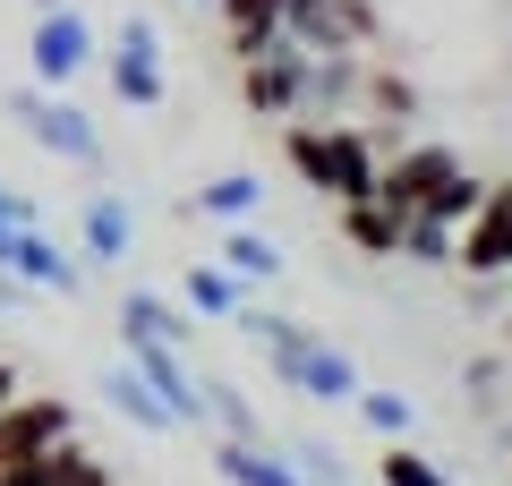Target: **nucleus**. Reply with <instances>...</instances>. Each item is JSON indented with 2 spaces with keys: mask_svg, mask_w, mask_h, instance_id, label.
<instances>
[{
  "mask_svg": "<svg viewBox=\"0 0 512 486\" xmlns=\"http://www.w3.org/2000/svg\"><path fill=\"white\" fill-rule=\"evenodd\" d=\"M239 333H248V342L256 350H265V367H274V376L282 384H291V393L299 401H325V410H350V401H359V359H350V350L342 342H325V333H308V324H299V316H274V307H239Z\"/></svg>",
  "mask_w": 512,
  "mask_h": 486,
  "instance_id": "f257e3e1",
  "label": "nucleus"
},
{
  "mask_svg": "<svg viewBox=\"0 0 512 486\" xmlns=\"http://www.w3.org/2000/svg\"><path fill=\"white\" fill-rule=\"evenodd\" d=\"M282 154H291V171L316 188V197L367 205V197H376V180H384V154H393V145H384L367 120H342V128L291 120V128H282Z\"/></svg>",
  "mask_w": 512,
  "mask_h": 486,
  "instance_id": "f03ea898",
  "label": "nucleus"
},
{
  "mask_svg": "<svg viewBox=\"0 0 512 486\" xmlns=\"http://www.w3.org/2000/svg\"><path fill=\"white\" fill-rule=\"evenodd\" d=\"M9 120L26 128V137L43 145V154H60V162H77V171H103V128H94V111H77L69 94H43V86H18L9 94Z\"/></svg>",
  "mask_w": 512,
  "mask_h": 486,
  "instance_id": "7ed1b4c3",
  "label": "nucleus"
},
{
  "mask_svg": "<svg viewBox=\"0 0 512 486\" xmlns=\"http://www.w3.org/2000/svg\"><path fill=\"white\" fill-rule=\"evenodd\" d=\"M94 60H103V43H94V26L77 18V9H52V18H35V35H26V86L43 94H69L77 77H94Z\"/></svg>",
  "mask_w": 512,
  "mask_h": 486,
  "instance_id": "20e7f679",
  "label": "nucleus"
},
{
  "mask_svg": "<svg viewBox=\"0 0 512 486\" xmlns=\"http://www.w3.org/2000/svg\"><path fill=\"white\" fill-rule=\"evenodd\" d=\"M103 77H111V94H120L128 111H154L163 103V35H154V18H137L128 9L120 26H111V52H103Z\"/></svg>",
  "mask_w": 512,
  "mask_h": 486,
  "instance_id": "39448f33",
  "label": "nucleus"
},
{
  "mask_svg": "<svg viewBox=\"0 0 512 486\" xmlns=\"http://www.w3.org/2000/svg\"><path fill=\"white\" fill-rule=\"evenodd\" d=\"M282 43H299V52H367L376 43V9L367 0H291L282 9Z\"/></svg>",
  "mask_w": 512,
  "mask_h": 486,
  "instance_id": "423d86ee",
  "label": "nucleus"
},
{
  "mask_svg": "<svg viewBox=\"0 0 512 486\" xmlns=\"http://www.w3.org/2000/svg\"><path fill=\"white\" fill-rule=\"evenodd\" d=\"M453 180H461L453 145H436V137H427V145H393V154H384V180H376V205H393V214L410 222L436 188H453Z\"/></svg>",
  "mask_w": 512,
  "mask_h": 486,
  "instance_id": "0eeeda50",
  "label": "nucleus"
},
{
  "mask_svg": "<svg viewBox=\"0 0 512 486\" xmlns=\"http://www.w3.org/2000/svg\"><path fill=\"white\" fill-rule=\"evenodd\" d=\"M299 94H308V52L299 43H274V52L239 60V103L256 111V120H299Z\"/></svg>",
  "mask_w": 512,
  "mask_h": 486,
  "instance_id": "6e6552de",
  "label": "nucleus"
},
{
  "mask_svg": "<svg viewBox=\"0 0 512 486\" xmlns=\"http://www.w3.org/2000/svg\"><path fill=\"white\" fill-rule=\"evenodd\" d=\"M453 265L470 273V282H495V273H512V180L478 197V214L461 222V239H453Z\"/></svg>",
  "mask_w": 512,
  "mask_h": 486,
  "instance_id": "1a4fd4ad",
  "label": "nucleus"
},
{
  "mask_svg": "<svg viewBox=\"0 0 512 486\" xmlns=\"http://www.w3.org/2000/svg\"><path fill=\"white\" fill-rule=\"evenodd\" d=\"M0 273H18L26 290H60V299H77V290H86V265H77L60 239H43V231H9V222H0Z\"/></svg>",
  "mask_w": 512,
  "mask_h": 486,
  "instance_id": "9d476101",
  "label": "nucleus"
},
{
  "mask_svg": "<svg viewBox=\"0 0 512 486\" xmlns=\"http://www.w3.org/2000/svg\"><path fill=\"white\" fill-rule=\"evenodd\" d=\"M359 77H367V52H316L308 60V94H299V120L308 128L359 120Z\"/></svg>",
  "mask_w": 512,
  "mask_h": 486,
  "instance_id": "9b49d317",
  "label": "nucleus"
},
{
  "mask_svg": "<svg viewBox=\"0 0 512 486\" xmlns=\"http://www.w3.org/2000/svg\"><path fill=\"white\" fill-rule=\"evenodd\" d=\"M69 444V401H9L0 410V469H26Z\"/></svg>",
  "mask_w": 512,
  "mask_h": 486,
  "instance_id": "f8f14e48",
  "label": "nucleus"
},
{
  "mask_svg": "<svg viewBox=\"0 0 512 486\" xmlns=\"http://www.w3.org/2000/svg\"><path fill=\"white\" fill-rule=\"evenodd\" d=\"M128 367H137V384H146V393L163 401V410L180 418V427H188V418H205V401H197V376H188V359H180L171 342H128Z\"/></svg>",
  "mask_w": 512,
  "mask_h": 486,
  "instance_id": "ddd939ff",
  "label": "nucleus"
},
{
  "mask_svg": "<svg viewBox=\"0 0 512 486\" xmlns=\"http://www.w3.org/2000/svg\"><path fill=\"white\" fill-rule=\"evenodd\" d=\"M77 239H86V265H120V256L137 248V214H128V197L94 188V197L77 205Z\"/></svg>",
  "mask_w": 512,
  "mask_h": 486,
  "instance_id": "4468645a",
  "label": "nucleus"
},
{
  "mask_svg": "<svg viewBox=\"0 0 512 486\" xmlns=\"http://www.w3.org/2000/svg\"><path fill=\"white\" fill-rule=\"evenodd\" d=\"M120 333L128 342H171V350H188V333H197V316H188L180 299H163V290H120Z\"/></svg>",
  "mask_w": 512,
  "mask_h": 486,
  "instance_id": "2eb2a0df",
  "label": "nucleus"
},
{
  "mask_svg": "<svg viewBox=\"0 0 512 486\" xmlns=\"http://www.w3.org/2000/svg\"><path fill=\"white\" fill-rule=\"evenodd\" d=\"M282 9H291V0H214V18H222V43H231V60L274 52V43H282Z\"/></svg>",
  "mask_w": 512,
  "mask_h": 486,
  "instance_id": "dca6fc26",
  "label": "nucleus"
},
{
  "mask_svg": "<svg viewBox=\"0 0 512 486\" xmlns=\"http://www.w3.org/2000/svg\"><path fill=\"white\" fill-rule=\"evenodd\" d=\"M214 469L231 486H308V478H299V461H291V452H274V444H214Z\"/></svg>",
  "mask_w": 512,
  "mask_h": 486,
  "instance_id": "f3484780",
  "label": "nucleus"
},
{
  "mask_svg": "<svg viewBox=\"0 0 512 486\" xmlns=\"http://www.w3.org/2000/svg\"><path fill=\"white\" fill-rule=\"evenodd\" d=\"M180 307L205 316V324H231L239 307H248V290H239V273H222V265H188L180 273Z\"/></svg>",
  "mask_w": 512,
  "mask_h": 486,
  "instance_id": "a211bd4d",
  "label": "nucleus"
},
{
  "mask_svg": "<svg viewBox=\"0 0 512 486\" xmlns=\"http://www.w3.org/2000/svg\"><path fill=\"white\" fill-rule=\"evenodd\" d=\"M197 401H205V410H214L222 444H265V418H256V401L239 393L231 376H197Z\"/></svg>",
  "mask_w": 512,
  "mask_h": 486,
  "instance_id": "6ab92c4d",
  "label": "nucleus"
},
{
  "mask_svg": "<svg viewBox=\"0 0 512 486\" xmlns=\"http://www.w3.org/2000/svg\"><path fill=\"white\" fill-rule=\"evenodd\" d=\"M256 197H265V180H256V171H214V180L188 197V214H197V222H248Z\"/></svg>",
  "mask_w": 512,
  "mask_h": 486,
  "instance_id": "aec40b11",
  "label": "nucleus"
},
{
  "mask_svg": "<svg viewBox=\"0 0 512 486\" xmlns=\"http://www.w3.org/2000/svg\"><path fill=\"white\" fill-rule=\"evenodd\" d=\"M222 273H239V290H265V282H282V248L265 231H248V222H231V239H222Z\"/></svg>",
  "mask_w": 512,
  "mask_h": 486,
  "instance_id": "412c9836",
  "label": "nucleus"
},
{
  "mask_svg": "<svg viewBox=\"0 0 512 486\" xmlns=\"http://www.w3.org/2000/svg\"><path fill=\"white\" fill-rule=\"evenodd\" d=\"M103 401L128 418V427H146V435H171V427H180V418H171L163 401H154L146 384H137V367H128V359H120V367H103Z\"/></svg>",
  "mask_w": 512,
  "mask_h": 486,
  "instance_id": "4be33fe9",
  "label": "nucleus"
},
{
  "mask_svg": "<svg viewBox=\"0 0 512 486\" xmlns=\"http://www.w3.org/2000/svg\"><path fill=\"white\" fill-rule=\"evenodd\" d=\"M359 111L376 120V137H384V128L419 120V86H410V77H393V69H367V77H359Z\"/></svg>",
  "mask_w": 512,
  "mask_h": 486,
  "instance_id": "5701e85b",
  "label": "nucleus"
},
{
  "mask_svg": "<svg viewBox=\"0 0 512 486\" xmlns=\"http://www.w3.org/2000/svg\"><path fill=\"white\" fill-rule=\"evenodd\" d=\"M342 239L359 256H402V214H393V205H342Z\"/></svg>",
  "mask_w": 512,
  "mask_h": 486,
  "instance_id": "b1692460",
  "label": "nucleus"
},
{
  "mask_svg": "<svg viewBox=\"0 0 512 486\" xmlns=\"http://www.w3.org/2000/svg\"><path fill=\"white\" fill-rule=\"evenodd\" d=\"M350 410H359L367 427L384 435V444H402V435L419 427V410H410V393H393V384H359V401H350Z\"/></svg>",
  "mask_w": 512,
  "mask_h": 486,
  "instance_id": "393cba45",
  "label": "nucleus"
},
{
  "mask_svg": "<svg viewBox=\"0 0 512 486\" xmlns=\"http://www.w3.org/2000/svg\"><path fill=\"white\" fill-rule=\"evenodd\" d=\"M384 486H453L436 461H419L410 444H384Z\"/></svg>",
  "mask_w": 512,
  "mask_h": 486,
  "instance_id": "a878e982",
  "label": "nucleus"
},
{
  "mask_svg": "<svg viewBox=\"0 0 512 486\" xmlns=\"http://www.w3.org/2000/svg\"><path fill=\"white\" fill-rule=\"evenodd\" d=\"M291 461H299V478H308V486H342V461H333L325 444H299Z\"/></svg>",
  "mask_w": 512,
  "mask_h": 486,
  "instance_id": "bb28decb",
  "label": "nucleus"
},
{
  "mask_svg": "<svg viewBox=\"0 0 512 486\" xmlns=\"http://www.w3.org/2000/svg\"><path fill=\"white\" fill-rule=\"evenodd\" d=\"M0 222H9V231H43V205L26 197V188H0Z\"/></svg>",
  "mask_w": 512,
  "mask_h": 486,
  "instance_id": "cd10ccee",
  "label": "nucleus"
},
{
  "mask_svg": "<svg viewBox=\"0 0 512 486\" xmlns=\"http://www.w3.org/2000/svg\"><path fill=\"white\" fill-rule=\"evenodd\" d=\"M461 384H470V401H495V384H504V359H470V367H461Z\"/></svg>",
  "mask_w": 512,
  "mask_h": 486,
  "instance_id": "c85d7f7f",
  "label": "nucleus"
},
{
  "mask_svg": "<svg viewBox=\"0 0 512 486\" xmlns=\"http://www.w3.org/2000/svg\"><path fill=\"white\" fill-rule=\"evenodd\" d=\"M26 299H35V290H26L18 273H0V307H26Z\"/></svg>",
  "mask_w": 512,
  "mask_h": 486,
  "instance_id": "c756f323",
  "label": "nucleus"
},
{
  "mask_svg": "<svg viewBox=\"0 0 512 486\" xmlns=\"http://www.w3.org/2000/svg\"><path fill=\"white\" fill-rule=\"evenodd\" d=\"M52 9H69V0H35V18H52Z\"/></svg>",
  "mask_w": 512,
  "mask_h": 486,
  "instance_id": "7c9ffc66",
  "label": "nucleus"
},
{
  "mask_svg": "<svg viewBox=\"0 0 512 486\" xmlns=\"http://www.w3.org/2000/svg\"><path fill=\"white\" fill-rule=\"evenodd\" d=\"M188 9H197V18H205V9H214V0H188Z\"/></svg>",
  "mask_w": 512,
  "mask_h": 486,
  "instance_id": "2f4dec72",
  "label": "nucleus"
}]
</instances>
